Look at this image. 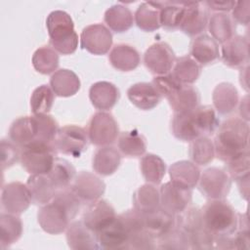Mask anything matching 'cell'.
Wrapping results in <instances>:
<instances>
[{
	"label": "cell",
	"mask_w": 250,
	"mask_h": 250,
	"mask_svg": "<svg viewBox=\"0 0 250 250\" xmlns=\"http://www.w3.org/2000/svg\"><path fill=\"white\" fill-rule=\"evenodd\" d=\"M231 18L237 23L248 25L250 21V1L244 0L236 2L231 10Z\"/></svg>",
	"instance_id": "cell-52"
},
{
	"label": "cell",
	"mask_w": 250,
	"mask_h": 250,
	"mask_svg": "<svg viewBox=\"0 0 250 250\" xmlns=\"http://www.w3.org/2000/svg\"><path fill=\"white\" fill-rule=\"evenodd\" d=\"M204 228L215 237L231 235L237 229L238 213L225 199H210L201 208Z\"/></svg>",
	"instance_id": "cell-3"
},
{
	"label": "cell",
	"mask_w": 250,
	"mask_h": 250,
	"mask_svg": "<svg viewBox=\"0 0 250 250\" xmlns=\"http://www.w3.org/2000/svg\"><path fill=\"white\" fill-rule=\"evenodd\" d=\"M22 234V222L18 215L2 213L0 215V244L6 249L17 242Z\"/></svg>",
	"instance_id": "cell-38"
},
{
	"label": "cell",
	"mask_w": 250,
	"mask_h": 250,
	"mask_svg": "<svg viewBox=\"0 0 250 250\" xmlns=\"http://www.w3.org/2000/svg\"><path fill=\"white\" fill-rule=\"evenodd\" d=\"M120 152L113 146H101L93 155L92 167L101 176L112 175L120 166Z\"/></svg>",
	"instance_id": "cell-27"
},
{
	"label": "cell",
	"mask_w": 250,
	"mask_h": 250,
	"mask_svg": "<svg viewBox=\"0 0 250 250\" xmlns=\"http://www.w3.org/2000/svg\"><path fill=\"white\" fill-rule=\"evenodd\" d=\"M208 8L204 2H186L180 29L188 36L201 34L208 25Z\"/></svg>",
	"instance_id": "cell-15"
},
{
	"label": "cell",
	"mask_w": 250,
	"mask_h": 250,
	"mask_svg": "<svg viewBox=\"0 0 250 250\" xmlns=\"http://www.w3.org/2000/svg\"><path fill=\"white\" fill-rule=\"evenodd\" d=\"M89 98L97 109L104 111L111 109L120 98L118 88L107 81L94 83L89 90Z\"/></svg>",
	"instance_id": "cell-20"
},
{
	"label": "cell",
	"mask_w": 250,
	"mask_h": 250,
	"mask_svg": "<svg viewBox=\"0 0 250 250\" xmlns=\"http://www.w3.org/2000/svg\"><path fill=\"white\" fill-rule=\"evenodd\" d=\"M197 186L208 199H225L231 187V178L225 170L211 167L200 175Z\"/></svg>",
	"instance_id": "cell-9"
},
{
	"label": "cell",
	"mask_w": 250,
	"mask_h": 250,
	"mask_svg": "<svg viewBox=\"0 0 250 250\" xmlns=\"http://www.w3.org/2000/svg\"><path fill=\"white\" fill-rule=\"evenodd\" d=\"M188 153L191 162L205 166L212 162L215 157L214 144L207 136H201L190 142Z\"/></svg>",
	"instance_id": "cell-43"
},
{
	"label": "cell",
	"mask_w": 250,
	"mask_h": 250,
	"mask_svg": "<svg viewBox=\"0 0 250 250\" xmlns=\"http://www.w3.org/2000/svg\"><path fill=\"white\" fill-rule=\"evenodd\" d=\"M104 21L110 30L122 33L133 26L134 16L127 6L115 4L105 11Z\"/></svg>",
	"instance_id": "cell-35"
},
{
	"label": "cell",
	"mask_w": 250,
	"mask_h": 250,
	"mask_svg": "<svg viewBox=\"0 0 250 250\" xmlns=\"http://www.w3.org/2000/svg\"><path fill=\"white\" fill-rule=\"evenodd\" d=\"M47 176L59 191L69 188L76 176V170L66 159L56 157L53 167Z\"/></svg>",
	"instance_id": "cell-40"
},
{
	"label": "cell",
	"mask_w": 250,
	"mask_h": 250,
	"mask_svg": "<svg viewBox=\"0 0 250 250\" xmlns=\"http://www.w3.org/2000/svg\"><path fill=\"white\" fill-rule=\"evenodd\" d=\"M160 206L173 215L185 211L191 202L192 189L172 181L163 184L159 188Z\"/></svg>",
	"instance_id": "cell-10"
},
{
	"label": "cell",
	"mask_w": 250,
	"mask_h": 250,
	"mask_svg": "<svg viewBox=\"0 0 250 250\" xmlns=\"http://www.w3.org/2000/svg\"><path fill=\"white\" fill-rule=\"evenodd\" d=\"M186 2L164 1L160 10V25L167 30H174L180 27Z\"/></svg>",
	"instance_id": "cell-45"
},
{
	"label": "cell",
	"mask_w": 250,
	"mask_h": 250,
	"mask_svg": "<svg viewBox=\"0 0 250 250\" xmlns=\"http://www.w3.org/2000/svg\"><path fill=\"white\" fill-rule=\"evenodd\" d=\"M25 185L32 202L38 205H44L50 202L58 191L47 174L30 175Z\"/></svg>",
	"instance_id": "cell-30"
},
{
	"label": "cell",
	"mask_w": 250,
	"mask_h": 250,
	"mask_svg": "<svg viewBox=\"0 0 250 250\" xmlns=\"http://www.w3.org/2000/svg\"><path fill=\"white\" fill-rule=\"evenodd\" d=\"M168 102L175 113L189 112L199 106L200 94L192 85H182V87L168 99Z\"/></svg>",
	"instance_id": "cell-34"
},
{
	"label": "cell",
	"mask_w": 250,
	"mask_h": 250,
	"mask_svg": "<svg viewBox=\"0 0 250 250\" xmlns=\"http://www.w3.org/2000/svg\"><path fill=\"white\" fill-rule=\"evenodd\" d=\"M67 245L73 250L99 249L97 234L83 221H72L65 230Z\"/></svg>",
	"instance_id": "cell-19"
},
{
	"label": "cell",
	"mask_w": 250,
	"mask_h": 250,
	"mask_svg": "<svg viewBox=\"0 0 250 250\" xmlns=\"http://www.w3.org/2000/svg\"><path fill=\"white\" fill-rule=\"evenodd\" d=\"M192 115L201 136L211 135L219 127L220 120L215 109L210 105H199L192 111Z\"/></svg>",
	"instance_id": "cell-44"
},
{
	"label": "cell",
	"mask_w": 250,
	"mask_h": 250,
	"mask_svg": "<svg viewBox=\"0 0 250 250\" xmlns=\"http://www.w3.org/2000/svg\"><path fill=\"white\" fill-rule=\"evenodd\" d=\"M116 213L113 206L104 199H98L88 204L82 221L95 233L108 226L115 218Z\"/></svg>",
	"instance_id": "cell-16"
},
{
	"label": "cell",
	"mask_w": 250,
	"mask_h": 250,
	"mask_svg": "<svg viewBox=\"0 0 250 250\" xmlns=\"http://www.w3.org/2000/svg\"><path fill=\"white\" fill-rule=\"evenodd\" d=\"M192 111L175 113L172 118V133L174 137L180 141L190 143L201 137V134L195 125Z\"/></svg>",
	"instance_id": "cell-36"
},
{
	"label": "cell",
	"mask_w": 250,
	"mask_h": 250,
	"mask_svg": "<svg viewBox=\"0 0 250 250\" xmlns=\"http://www.w3.org/2000/svg\"><path fill=\"white\" fill-rule=\"evenodd\" d=\"M190 57L200 65L216 62L220 57L218 43L207 34H200L190 44Z\"/></svg>",
	"instance_id": "cell-22"
},
{
	"label": "cell",
	"mask_w": 250,
	"mask_h": 250,
	"mask_svg": "<svg viewBox=\"0 0 250 250\" xmlns=\"http://www.w3.org/2000/svg\"><path fill=\"white\" fill-rule=\"evenodd\" d=\"M176 59L174 51L166 42H157L146 49L144 63L156 76L165 75L172 70Z\"/></svg>",
	"instance_id": "cell-13"
},
{
	"label": "cell",
	"mask_w": 250,
	"mask_h": 250,
	"mask_svg": "<svg viewBox=\"0 0 250 250\" xmlns=\"http://www.w3.org/2000/svg\"><path fill=\"white\" fill-rule=\"evenodd\" d=\"M46 27L52 48L62 55L73 54L78 47V35L71 17L64 11L51 12L46 19Z\"/></svg>",
	"instance_id": "cell-4"
},
{
	"label": "cell",
	"mask_w": 250,
	"mask_h": 250,
	"mask_svg": "<svg viewBox=\"0 0 250 250\" xmlns=\"http://www.w3.org/2000/svg\"><path fill=\"white\" fill-rule=\"evenodd\" d=\"M34 117L37 123L36 141L54 144L55 138L60 129L57 120L48 113L36 114Z\"/></svg>",
	"instance_id": "cell-48"
},
{
	"label": "cell",
	"mask_w": 250,
	"mask_h": 250,
	"mask_svg": "<svg viewBox=\"0 0 250 250\" xmlns=\"http://www.w3.org/2000/svg\"><path fill=\"white\" fill-rule=\"evenodd\" d=\"M215 156L224 162L249 149L248 122L231 117L224 121L219 127L214 141Z\"/></svg>",
	"instance_id": "cell-2"
},
{
	"label": "cell",
	"mask_w": 250,
	"mask_h": 250,
	"mask_svg": "<svg viewBox=\"0 0 250 250\" xmlns=\"http://www.w3.org/2000/svg\"><path fill=\"white\" fill-rule=\"evenodd\" d=\"M168 172L172 182L190 189L197 186L201 175L197 165L188 160H181L173 163L169 167Z\"/></svg>",
	"instance_id": "cell-31"
},
{
	"label": "cell",
	"mask_w": 250,
	"mask_h": 250,
	"mask_svg": "<svg viewBox=\"0 0 250 250\" xmlns=\"http://www.w3.org/2000/svg\"><path fill=\"white\" fill-rule=\"evenodd\" d=\"M134 209L141 215L151 213L160 207L159 189L154 185L145 184L133 194Z\"/></svg>",
	"instance_id": "cell-32"
},
{
	"label": "cell",
	"mask_w": 250,
	"mask_h": 250,
	"mask_svg": "<svg viewBox=\"0 0 250 250\" xmlns=\"http://www.w3.org/2000/svg\"><path fill=\"white\" fill-rule=\"evenodd\" d=\"M140 169L147 184L157 186L161 183L166 173V164L160 156L153 153H147L142 157L140 161Z\"/></svg>",
	"instance_id": "cell-41"
},
{
	"label": "cell",
	"mask_w": 250,
	"mask_h": 250,
	"mask_svg": "<svg viewBox=\"0 0 250 250\" xmlns=\"http://www.w3.org/2000/svg\"><path fill=\"white\" fill-rule=\"evenodd\" d=\"M87 131L77 125H65L59 129L54 141V146L57 151L79 157L88 146Z\"/></svg>",
	"instance_id": "cell-8"
},
{
	"label": "cell",
	"mask_w": 250,
	"mask_h": 250,
	"mask_svg": "<svg viewBox=\"0 0 250 250\" xmlns=\"http://www.w3.org/2000/svg\"><path fill=\"white\" fill-rule=\"evenodd\" d=\"M222 60L231 68L243 67L249 61L248 39L241 35H234L222 45Z\"/></svg>",
	"instance_id": "cell-18"
},
{
	"label": "cell",
	"mask_w": 250,
	"mask_h": 250,
	"mask_svg": "<svg viewBox=\"0 0 250 250\" xmlns=\"http://www.w3.org/2000/svg\"><path fill=\"white\" fill-rule=\"evenodd\" d=\"M130 102L142 110H150L160 102L161 96L151 83L139 82L130 86L127 90Z\"/></svg>",
	"instance_id": "cell-21"
},
{
	"label": "cell",
	"mask_w": 250,
	"mask_h": 250,
	"mask_svg": "<svg viewBox=\"0 0 250 250\" xmlns=\"http://www.w3.org/2000/svg\"><path fill=\"white\" fill-rule=\"evenodd\" d=\"M248 64L241 67L240 73H239V82L241 86L248 92Z\"/></svg>",
	"instance_id": "cell-56"
},
{
	"label": "cell",
	"mask_w": 250,
	"mask_h": 250,
	"mask_svg": "<svg viewBox=\"0 0 250 250\" xmlns=\"http://www.w3.org/2000/svg\"><path fill=\"white\" fill-rule=\"evenodd\" d=\"M212 101L215 109L220 114H229L236 108L238 104V91L231 83H219L213 90Z\"/></svg>",
	"instance_id": "cell-25"
},
{
	"label": "cell",
	"mask_w": 250,
	"mask_h": 250,
	"mask_svg": "<svg viewBox=\"0 0 250 250\" xmlns=\"http://www.w3.org/2000/svg\"><path fill=\"white\" fill-rule=\"evenodd\" d=\"M156 248L165 250L190 249L187 234L176 225L156 239Z\"/></svg>",
	"instance_id": "cell-47"
},
{
	"label": "cell",
	"mask_w": 250,
	"mask_h": 250,
	"mask_svg": "<svg viewBox=\"0 0 250 250\" xmlns=\"http://www.w3.org/2000/svg\"><path fill=\"white\" fill-rule=\"evenodd\" d=\"M108 60L111 65L120 71H132L141 62L138 50L129 44H116L109 52Z\"/></svg>",
	"instance_id": "cell-23"
},
{
	"label": "cell",
	"mask_w": 250,
	"mask_h": 250,
	"mask_svg": "<svg viewBox=\"0 0 250 250\" xmlns=\"http://www.w3.org/2000/svg\"><path fill=\"white\" fill-rule=\"evenodd\" d=\"M239 114L241 116V119L248 122L249 120V96L245 95L240 102L239 104Z\"/></svg>",
	"instance_id": "cell-55"
},
{
	"label": "cell",
	"mask_w": 250,
	"mask_h": 250,
	"mask_svg": "<svg viewBox=\"0 0 250 250\" xmlns=\"http://www.w3.org/2000/svg\"><path fill=\"white\" fill-rule=\"evenodd\" d=\"M37 123L33 116H22L16 119L10 126L9 138L20 148L36 140Z\"/></svg>",
	"instance_id": "cell-24"
},
{
	"label": "cell",
	"mask_w": 250,
	"mask_h": 250,
	"mask_svg": "<svg viewBox=\"0 0 250 250\" xmlns=\"http://www.w3.org/2000/svg\"><path fill=\"white\" fill-rule=\"evenodd\" d=\"M235 28V21L228 13H214L209 18L208 29L217 43L224 44L232 38Z\"/></svg>",
	"instance_id": "cell-33"
},
{
	"label": "cell",
	"mask_w": 250,
	"mask_h": 250,
	"mask_svg": "<svg viewBox=\"0 0 250 250\" xmlns=\"http://www.w3.org/2000/svg\"><path fill=\"white\" fill-rule=\"evenodd\" d=\"M57 150L54 144L33 141L21 150V164L30 175H45L53 167Z\"/></svg>",
	"instance_id": "cell-6"
},
{
	"label": "cell",
	"mask_w": 250,
	"mask_h": 250,
	"mask_svg": "<svg viewBox=\"0 0 250 250\" xmlns=\"http://www.w3.org/2000/svg\"><path fill=\"white\" fill-rule=\"evenodd\" d=\"M88 138L97 146L113 144L119 136V127L112 114L104 111L96 112L88 123Z\"/></svg>",
	"instance_id": "cell-7"
},
{
	"label": "cell",
	"mask_w": 250,
	"mask_h": 250,
	"mask_svg": "<svg viewBox=\"0 0 250 250\" xmlns=\"http://www.w3.org/2000/svg\"><path fill=\"white\" fill-rule=\"evenodd\" d=\"M235 1H206L204 4L208 9L217 11V13H228L235 5Z\"/></svg>",
	"instance_id": "cell-53"
},
{
	"label": "cell",
	"mask_w": 250,
	"mask_h": 250,
	"mask_svg": "<svg viewBox=\"0 0 250 250\" xmlns=\"http://www.w3.org/2000/svg\"><path fill=\"white\" fill-rule=\"evenodd\" d=\"M112 34L103 23L85 26L80 34V46L93 55H105L112 46Z\"/></svg>",
	"instance_id": "cell-12"
},
{
	"label": "cell",
	"mask_w": 250,
	"mask_h": 250,
	"mask_svg": "<svg viewBox=\"0 0 250 250\" xmlns=\"http://www.w3.org/2000/svg\"><path fill=\"white\" fill-rule=\"evenodd\" d=\"M55 93L48 85H40L34 89L30 97V107L33 115L46 114L52 109Z\"/></svg>",
	"instance_id": "cell-46"
},
{
	"label": "cell",
	"mask_w": 250,
	"mask_h": 250,
	"mask_svg": "<svg viewBox=\"0 0 250 250\" xmlns=\"http://www.w3.org/2000/svg\"><path fill=\"white\" fill-rule=\"evenodd\" d=\"M1 169L4 171L17 163L21 158V150L12 141H1Z\"/></svg>",
	"instance_id": "cell-51"
},
{
	"label": "cell",
	"mask_w": 250,
	"mask_h": 250,
	"mask_svg": "<svg viewBox=\"0 0 250 250\" xmlns=\"http://www.w3.org/2000/svg\"><path fill=\"white\" fill-rule=\"evenodd\" d=\"M163 2H143L135 12L134 21L144 31L152 32L160 25V10Z\"/></svg>",
	"instance_id": "cell-29"
},
{
	"label": "cell",
	"mask_w": 250,
	"mask_h": 250,
	"mask_svg": "<svg viewBox=\"0 0 250 250\" xmlns=\"http://www.w3.org/2000/svg\"><path fill=\"white\" fill-rule=\"evenodd\" d=\"M96 234L99 247L102 249H128L129 234L119 216Z\"/></svg>",
	"instance_id": "cell-17"
},
{
	"label": "cell",
	"mask_w": 250,
	"mask_h": 250,
	"mask_svg": "<svg viewBox=\"0 0 250 250\" xmlns=\"http://www.w3.org/2000/svg\"><path fill=\"white\" fill-rule=\"evenodd\" d=\"M79 77L70 69L61 68L55 71L50 78V87L58 97H71L80 89Z\"/></svg>",
	"instance_id": "cell-26"
},
{
	"label": "cell",
	"mask_w": 250,
	"mask_h": 250,
	"mask_svg": "<svg viewBox=\"0 0 250 250\" xmlns=\"http://www.w3.org/2000/svg\"><path fill=\"white\" fill-rule=\"evenodd\" d=\"M201 65L190 56L177 58L171 74L182 85H191L200 76Z\"/></svg>",
	"instance_id": "cell-37"
},
{
	"label": "cell",
	"mask_w": 250,
	"mask_h": 250,
	"mask_svg": "<svg viewBox=\"0 0 250 250\" xmlns=\"http://www.w3.org/2000/svg\"><path fill=\"white\" fill-rule=\"evenodd\" d=\"M117 146L120 152L127 157H140L146 153V140L137 130L126 131L119 134Z\"/></svg>",
	"instance_id": "cell-39"
},
{
	"label": "cell",
	"mask_w": 250,
	"mask_h": 250,
	"mask_svg": "<svg viewBox=\"0 0 250 250\" xmlns=\"http://www.w3.org/2000/svg\"><path fill=\"white\" fill-rule=\"evenodd\" d=\"M81 204L70 188L59 190L50 202L39 208L38 224L49 234H61L77 216Z\"/></svg>",
	"instance_id": "cell-1"
},
{
	"label": "cell",
	"mask_w": 250,
	"mask_h": 250,
	"mask_svg": "<svg viewBox=\"0 0 250 250\" xmlns=\"http://www.w3.org/2000/svg\"><path fill=\"white\" fill-rule=\"evenodd\" d=\"M249 149L240 153L239 155L231 158L227 163V171L230 178L234 181L249 175L250 171V158Z\"/></svg>",
	"instance_id": "cell-49"
},
{
	"label": "cell",
	"mask_w": 250,
	"mask_h": 250,
	"mask_svg": "<svg viewBox=\"0 0 250 250\" xmlns=\"http://www.w3.org/2000/svg\"><path fill=\"white\" fill-rule=\"evenodd\" d=\"M69 188L82 204H90L102 197L105 190V184L95 174L80 171L76 174Z\"/></svg>",
	"instance_id": "cell-11"
},
{
	"label": "cell",
	"mask_w": 250,
	"mask_h": 250,
	"mask_svg": "<svg viewBox=\"0 0 250 250\" xmlns=\"http://www.w3.org/2000/svg\"><path fill=\"white\" fill-rule=\"evenodd\" d=\"M142 216L145 229L155 239L170 230L176 225V216L164 210L161 206L155 211Z\"/></svg>",
	"instance_id": "cell-28"
},
{
	"label": "cell",
	"mask_w": 250,
	"mask_h": 250,
	"mask_svg": "<svg viewBox=\"0 0 250 250\" xmlns=\"http://www.w3.org/2000/svg\"><path fill=\"white\" fill-rule=\"evenodd\" d=\"M32 202L26 185L21 182H11L2 188L1 207L9 214L21 215Z\"/></svg>",
	"instance_id": "cell-14"
},
{
	"label": "cell",
	"mask_w": 250,
	"mask_h": 250,
	"mask_svg": "<svg viewBox=\"0 0 250 250\" xmlns=\"http://www.w3.org/2000/svg\"><path fill=\"white\" fill-rule=\"evenodd\" d=\"M151 84L154 86L161 98H166L167 100L182 87V84L179 83L171 73L155 76L152 79Z\"/></svg>",
	"instance_id": "cell-50"
},
{
	"label": "cell",
	"mask_w": 250,
	"mask_h": 250,
	"mask_svg": "<svg viewBox=\"0 0 250 250\" xmlns=\"http://www.w3.org/2000/svg\"><path fill=\"white\" fill-rule=\"evenodd\" d=\"M237 186H238V189L240 191L241 196L244 199H248V192H249V175L244 176L238 180L235 181Z\"/></svg>",
	"instance_id": "cell-54"
},
{
	"label": "cell",
	"mask_w": 250,
	"mask_h": 250,
	"mask_svg": "<svg viewBox=\"0 0 250 250\" xmlns=\"http://www.w3.org/2000/svg\"><path fill=\"white\" fill-rule=\"evenodd\" d=\"M34 69L41 74H50L57 71L60 58L58 52L50 46H42L38 48L31 60Z\"/></svg>",
	"instance_id": "cell-42"
},
{
	"label": "cell",
	"mask_w": 250,
	"mask_h": 250,
	"mask_svg": "<svg viewBox=\"0 0 250 250\" xmlns=\"http://www.w3.org/2000/svg\"><path fill=\"white\" fill-rule=\"evenodd\" d=\"M176 226L187 234L190 249L214 248V236L203 226L201 209L188 206L181 214L176 215Z\"/></svg>",
	"instance_id": "cell-5"
}]
</instances>
